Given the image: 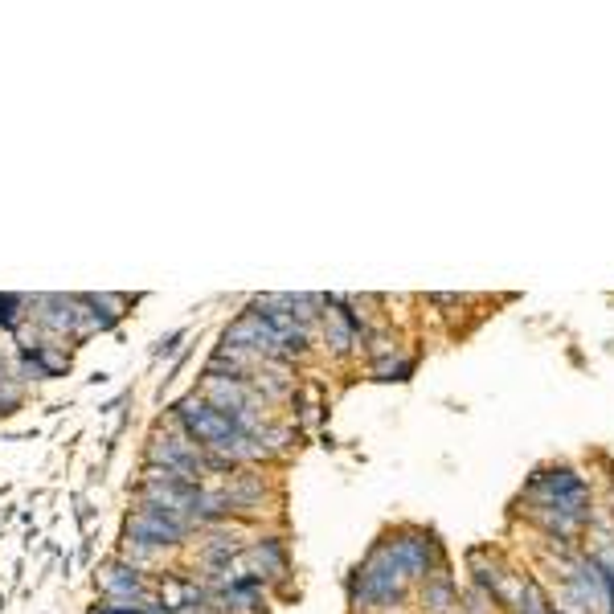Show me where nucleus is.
Wrapping results in <instances>:
<instances>
[{
    "mask_svg": "<svg viewBox=\"0 0 614 614\" xmlns=\"http://www.w3.org/2000/svg\"><path fill=\"white\" fill-rule=\"evenodd\" d=\"M177 422L189 430V438L197 447H205L209 455L217 459H230V463H250V459H267L271 451L258 447L254 438H246L226 414H217L201 393H189V398H181L177 406Z\"/></svg>",
    "mask_w": 614,
    "mask_h": 614,
    "instance_id": "nucleus-1",
    "label": "nucleus"
},
{
    "mask_svg": "<svg viewBox=\"0 0 614 614\" xmlns=\"http://www.w3.org/2000/svg\"><path fill=\"white\" fill-rule=\"evenodd\" d=\"M402 586H406V574L402 565L393 561L389 545H377L365 565L357 569L353 578V598L365 602V606H389V602H402Z\"/></svg>",
    "mask_w": 614,
    "mask_h": 614,
    "instance_id": "nucleus-2",
    "label": "nucleus"
},
{
    "mask_svg": "<svg viewBox=\"0 0 614 614\" xmlns=\"http://www.w3.org/2000/svg\"><path fill=\"white\" fill-rule=\"evenodd\" d=\"M222 344H230V348H246V353L262 357V361H291V353H287V344L279 340V332L267 324V316H258V312L238 316V320L226 328Z\"/></svg>",
    "mask_w": 614,
    "mask_h": 614,
    "instance_id": "nucleus-3",
    "label": "nucleus"
},
{
    "mask_svg": "<svg viewBox=\"0 0 614 614\" xmlns=\"http://www.w3.org/2000/svg\"><path fill=\"white\" fill-rule=\"evenodd\" d=\"M185 524L181 520H172L168 512L152 508V504H140V512L127 520V537L131 541H144V545H156V549H172V545H181L185 541Z\"/></svg>",
    "mask_w": 614,
    "mask_h": 614,
    "instance_id": "nucleus-4",
    "label": "nucleus"
},
{
    "mask_svg": "<svg viewBox=\"0 0 614 614\" xmlns=\"http://www.w3.org/2000/svg\"><path fill=\"white\" fill-rule=\"evenodd\" d=\"M389 553H393V561L402 565L406 578H426L430 565L438 561V545H434L430 533H406V537H398L389 545Z\"/></svg>",
    "mask_w": 614,
    "mask_h": 614,
    "instance_id": "nucleus-5",
    "label": "nucleus"
},
{
    "mask_svg": "<svg viewBox=\"0 0 614 614\" xmlns=\"http://www.w3.org/2000/svg\"><path fill=\"white\" fill-rule=\"evenodd\" d=\"M99 590L107 594V602H148V586H144V574L131 565H107L99 569Z\"/></svg>",
    "mask_w": 614,
    "mask_h": 614,
    "instance_id": "nucleus-6",
    "label": "nucleus"
},
{
    "mask_svg": "<svg viewBox=\"0 0 614 614\" xmlns=\"http://www.w3.org/2000/svg\"><path fill=\"white\" fill-rule=\"evenodd\" d=\"M357 324H353V316L348 312H340L336 303H328V312H324V336H328V344H332V353H348V348L357 344Z\"/></svg>",
    "mask_w": 614,
    "mask_h": 614,
    "instance_id": "nucleus-7",
    "label": "nucleus"
},
{
    "mask_svg": "<svg viewBox=\"0 0 614 614\" xmlns=\"http://www.w3.org/2000/svg\"><path fill=\"white\" fill-rule=\"evenodd\" d=\"M33 361L41 365V373H58V369H70V357L66 353H58V348L54 344H37V353H33Z\"/></svg>",
    "mask_w": 614,
    "mask_h": 614,
    "instance_id": "nucleus-8",
    "label": "nucleus"
},
{
    "mask_svg": "<svg viewBox=\"0 0 614 614\" xmlns=\"http://www.w3.org/2000/svg\"><path fill=\"white\" fill-rule=\"evenodd\" d=\"M451 602H455V590H451L447 582H438V586L426 590V606H430V614H447Z\"/></svg>",
    "mask_w": 614,
    "mask_h": 614,
    "instance_id": "nucleus-9",
    "label": "nucleus"
},
{
    "mask_svg": "<svg viewBox=\"0 0 614 614\" xmlns=\"http://www.w3.org/2000/svg\"><path fill=\"white\" fill-rule=\"evenodd\" d=\"M410 369H414V361H373V373L381 381H402Z\"/></svg>",
    "mask_w": 614,
    "mask_h": 614,
    "instance_id": "nucleus-10",
    "label": "nucleus"
}]
</instances>
